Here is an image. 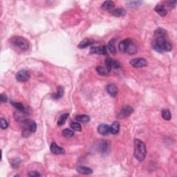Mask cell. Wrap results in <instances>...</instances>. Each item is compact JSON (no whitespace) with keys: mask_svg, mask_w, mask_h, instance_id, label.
Masks as SVG:
<instances>
[{"mask_svg":"<svg viewBox=\"0 0 177 177\" xmlns=\"http://www.w3.org/2000/svg\"><path fill=\"white\" fill-rule=\"evenodd\" d=\"M94 43V41L90 38H84L83 40L80 42L78 47L79 49H85L88 46H91Z\"/></svg>","mask_w":177,"mask_h":177,"instance_id":"14","label":"cell"},{"mask_svg":"<svg viewBox=\"0 0 177 177\" xmlns=\"http://www.w3.org/2000/svg\"><path fill=\"white\" fill-rule=\"evenodd\" d=\"M20 163H21V159L19 158H15L14 159H13V161H12L11 162L12 168L14 169L17 168L19 165H20Z\"/></svg>","mask_w":177,"mask_h":177,"instance_id":"29","label":"cell"},{"mask_svg":"<svg viewBox=\"0 0 177 177\" xmlns=\"http://www.w3.org/2000/svg\"><path fill=\"white\" fill-rule=\"evenodd\" d=\"M176 1H170V2L168 3V6L173 9V8L176 6Z\"/></svg>","mask_w":177,"mask_h":177,"instance_id":"35","label":"cell"},{"mask_svg":"<svg viewBox=\"0 0 177 177\" xmlns=\"http://www.w3.org/2000/svg\"><path fill=\"white\" fill-rule=\"evenodd\" d=\"M11 42L14 46L18 47L21 50L26 51L29 49V41L24 37L21 36H14L11 38Z\"/></svg>","mask_w":177,"mask_h":177,"instance_id":"3","label":"cell"},{"mask_svg":"<svg viewBox=\"0 0 177 177\" xmlns=\"http://www.w3.org/2000/svg\"><path fill=\"white\" fill-rule=\"evenodd\" d=\"M64 87L62 86H58V89H57L56 93H55L52 95V98H54V100L60 99V98H62V96H64Z\"/></svg>","mask_w":177,"mask_h":177,"instance_id":"16","label":"cell"},{"mask_svg":"<svg viewBox=\"0 0 177 177\" xmlns=\"http://www.w3.org/2000/svg\"><path fill=\"white\" fill-rule=\"evenodd\" d=\"M62 135L66 138H71L74 136V132L69 129H64L62 131Z\"/></svg>","mask_w":177,"mask_h":177,"instance_id":"28","label":"cell"},{"mask_svg":"<svg viewBox=\"0 0 177 177\" xmlns=\"http://www.w3.org/2000/svg\"><path fill=\"white\" fill-rule=\"evenodd\" d=\"M96 71H97L98 74L101 75V76H107L109 74V71L107 70V69L106 68V66H98L96 68Z\"/></svg>","mask_w":177,"mask_h":177,"instance_id":"22","label":"cell"},{"mask_svg":"<svg viewBox=\"0 0 177 177\" xmlns=\"http://www.w3.org/2000/svg\"><path fill=\"white\" fill-rule=\"evenodd\" d=\"M161 114H162L163 118L166 121H170L172 118V114H171L170 111L169 109H163Z\"/></svg>","mask_w":177,"mask_h":177,"instance_id":"24","label":"cell"},{"mask_svg":"<svg viewBox=\"0 0 177 177\" xmlns=\"http://www.w3.org/2000/svg\"><path fill=\"white\" fill-rule=\"evenodd\" d=\"M69 117V113H64V114L61 115V116L59 118L58 121V125L62 126L65 123L66 120H67Z\"/></svg>","mask_w":177,"mask_h":177,"instance_id":"26","label":"cell"},{"mask_svg":"<svg viewBox=\"0 0 177 177\" xmlns=\"http://www.w3.org/2000/svg\"><path fill=\"white\" fill-rule=\"evenodd\" d=\"M76 170L78 173L82 174H91L93 173V170L91 168L84 166H78L76 168Z\"/></svg>","mask_w":177,"mask_h":177,"instance_id":"17","label":"cell"},{"mask_svg":"<svg viewBox=\"0 0 177 177\" xmlns=\"http://www.w3.org/2000/svg\"><path fill=\"white\" fill-rule=\"evenodd\" d=\"M120 127H121V125H120L119 122L114 121L110 126V133L113 135L117 134L120 131Z\"/></svg>","mask_w":177,"mask_h":177,"instance_id":"15","label":"cell"},{"mask_svg":"<svg viewBox=\"0 0 177 177\" xmlns=\"http://www.w3.org/2000/svg\"><path fill=\"white\" fill-rule=\"evenodd\" d=\"M142 3V1H130V2H129L127 4V5L129 6V7H134V6H139Z\"/></svg>","mask_w":177,"mask_h":177,"instance_id":"32","label":"cell"},{"mask_svg":"<svg viewBox=\"0 0 177 177\" xmlns=\"http://www.w3.org/2000/svg\"><path fill=\"white\" fill-rule=\"evenodd\" d=\"M8 98L7 96L5 95V94H1V103H6V102H7Z\"/></svg>","mask_w":177,"mask_h":177,"instance_id":"34","label":"cell"},{"mask_svg":"<svg viewBox=\"0 0 177 177\" xmlns=\"http://www.w3.org/2000/svg\"><path fill=\"white\" fill-rule=\"evenodd\" d=\"M111 15H113L115 17H123L124 15H126V11L124 9H122V8H118V9L111 11Z\"/></svg>","mask_w":177,"mask_h":177,"instance_id":"18","label":"cell"},{"mask_svg":"<svg viewBox=\"0 0 177 177\" xmlns=\"http://www.w3.org/2000/svg\"><path fill=\"white\" fill-rule=\"evenodd\" d=\"M107 91L110 96L115 98L118 95V87L115 84H109L107 86Z\"/></svg>","mask_w":177,"mask_h":177,"instance_id":"13","label":"cell"},{"mask_svg":"<svg viewBox=\"0 0 177 177\" xmlns=\"http://www.w3.org/2000/svg\"><path fill=\"white\" fill-rule=\"evenodd\" d=\"M154 11H156L160 16L163 17H166L167 14H168V11H167L166 9L165 8L164 6L161 4H157L156 6H155Z\"/></svg>","mask_w":177,"mask_h":177,"instance_id":"12","label":"cell"},{"mask_svg":"<svg viewBox=\"0 0 177 177\" xmlns=\"http://www.w3.org/2000/svg\"><path fill=\"white\" fill-rule=\"evenodd\" d=\"M167 42L168 40H166V37H156L151 44V46L156 51L162 54L164 52V47Z\"/></svg>","mask_w":177,"mask_h":177,"instance_id":"4","label":"cell"},{"mask_svg":"<svg viewBox=\"0 0 177 177\" xmlns=\"http://www.w3.org/2000/svg\"><path fill=\"white\" fill-rule=\"evenodd\" d=\"M133 112V109L132 107H130V106H125V107H124L123 109H121V112H120V113L118 114V117L121 118H122L128 117Z\"/></svg>","mask_w":177,"mask_h":177,"instance_id":"9","label":"cell"},{"mask_svg":"<svg viewBox=\"0 0 177 177\" xmlns=\"http://www.w3.org/2000/svg\"><path fill=\"white\" fill-rule=\"evenodd\" d=\"M98 131L100 134L107 136L110 133V127L107 124H101L98 127Z\"/></svg>","mask_w":177,"mask_h":177,"instance_id":"11","label":"cell"},{"mask_svg":"<svg viewBox=\"0 0 177 177\" xmlns=\"http://www.w3.org/2000/svg\"><path fill=\"white\" fill-rule=\"evenodd\" d=\"M90 54H99V55H107V48L105 46H92L89 51Z\"/></svg>","mask_w":177,"mask_h":177,"instance_id":"8","label":"cell"},{"mask_svg":"<svg viewBox=\"0 0 177 177\" xmlns=\"http://www.w3.org/2000/svg\"><path fill=\"white\" fill-rule=\"evenodd\" d=\"M28 126L31 132L32 133L35 132V131H36L37 129V124L35 121H29Z\"/></svg>","mask_w":177,"mask_h":177,"instance_id":"30","label":"cell"},{"mask_svg":"<svg viewBox=\"0 0 177 177\" xmlns=\"http://www.w3.org/2000/svg\"><path fill=\"white\" fill-rule=\"evenodd\" d=\"M70 127L73 130L76 131H82V127L80 125L79 123L77 122H71L70 124Z\"/></svg>","mask_w":177,"mask_h":177,"instance_id":"25","label":"cell"},{"mask_svg":"<svg viewBox=\"0 0 177 177\" xmlns=\"http://www.w3.org/2000/svg\"><path fill=\"white\" fill-rule=\"evenodd\" d=\"M105 66L107 69V70L109 71V72H110L112 69L119 68L120 64L117 60L110 58H107L105 60Z\"/></svg>","mask_w":177,"mask_h":177,"instance_id":"7","label":"cell"},{"mask_svg":"<svg viewBox=\"0 0 177 177\" xmlns=\"http://www.w3.org/2000/svg\"><path fill=\"white\" fill-rule=\"evenodd\" d=\"M130 64L135 68L145 67L147 65V61L143 58H136L131 60Z\"/></svg>","mask_w":177,"mask_h":177,"instance_id":"5","label":"cell"},{"mask_svg":"<svg viewBox=\"0 0 177 177\" xmlns=\"http://www.w3.org/2000/svg\"><path fill=\"white\" fill-rule=\"evenodd\" d=\"M31 78V75L28 71L21 70L17 72L16 75V80L21 82H27Z\"/></svg>","mask_w":177,"mask_h":177,"instance_id":"6","label":"cell"},{"mask_svg":"<svg viewBox=\"0 0 177 177\" xmlns=\"http://www.w3.org/2000/svg\"><path fill=\"white\" fill-rule=\"evenodd\" d=\"M11 105H13V107H15L17 110H19V111H25L26 109H25L24 107L22 104L20 103H16V102H11Z\"/></svg>","mask_w":177,"mask_h":177,"instance_id":"27","label":"cell"},{"mask_svg":"<svg viewBox=\"0 0 177 177\" xmlns=\"http://www.w3.org/2000/svg\"><path fill=\"white\" fill-rule=\"evenodd\" d=\"M147 156L146 145L142 141L135 139L134 141V156L138 161H143Z\"/></svg>","mask_w":177,"mask_h":177,"instance_id":"2","label":"cell"},{"mask_svg":"<svg viewBox=\"0 0 177 177\" xmlns=\"http://www.w3.org/2000/svg\"><path fill=\"white\" fill-rule=\"evenodd\" d=\"M120 51L123 54L133 55L137 51V46L130 38L125 39L118 45Z\"/></svg>","mask_w":177,"mask_h":177,"instance_id":"1","label":"cell"},{"mask_svg":"<svg viewBox=\"0 0 177 177\" xmlns=\"http://www.w3.org/2000/svg\"><path fill=\"white\" fill-rule=\"evenodd\" d=\"M115 6V4L113 1H106L102 4V9L104 11H108L113 9Z\"/></svg>","mask_w":177,"mask_h":177,"instance_id":"19","label":"cell"},{"mask_svg":"<svg viewBox=\"0 0 177 177\" xmlns=\"http://www.w3.org/2000/svg\"><path fill=\"white\" fill-rule=\"evenodd\" d=\"M0 127H1V128L2 129H7L8 127H9L8 122L4 118H2L0 119Z\"/></svg>","mask_w":177,"mask_h":177,"instance_id":"31","label":"cell"},{"mask_svg":"<svg viewBox=\"0 0 177 177\" xmlns=\"http://www.w3.org/2000/svg\"><path fill=\"white\" fill-rule=\"evenodd\" d=\"M28 176H31V177H35V176H40L41 174L39 172H37V171H30V172H29Z\"/></svg>","mask_w":177,"mask_h":177,"instance_id":"33","label":"cell"},{"mask_svg":"<svg viewBox=\"0 0 177 177\" xmlns=\"http://www.w3.org/2000/svg\"><path fill=\"white\" fill-rule=\"evenodd\" d=\"M50 150L53 154L59 155V154H64L65 153L64 148L59 147L56 143H52L50 146Z\"/></svg>","mask_w":177,"mask_h":177,"instance_id":"10","label":"cell"},{"mask_svg":"<svg viewBox=\"0 0 177 177\" xmlns=\"http://www.w3.org/2000/svg\"><path fill=\"white\" fill-rule=\"evenodd\" d=\"M115 42H116L115 39L114 38L111 39V40L109 42V43H108V46H107V48L109 49L110 53L113 55H115L116 54V47H115Z\"/></svg>","mask_w":177,"mask_h":177,"instance_id":"20","label":"cell"},{"mask_svg":"<svg viewBox=\"0 0 177 177\" xmlns=\"http://www.w3.org/2000/svg\"><path fill=\"white\" fill-rule=\"evenodd\" d=\"M76 120L80 123H88L90 121V118L87 115H78L76 116Z\"/></svg>","mask_w":177,"mask_h":177,"instance_id":"21","label":"cell"},{"mask_svg":"<svg viewBox=\"0 0 177 177\" xmlns=\"http://www.w3.org/2000/svg\"><path fill=\"white\" fill-rule=\"evenodd\" d=\"M155 37H166V31L162 28H159L154 32Z\"/></svg>","mask_w":177,"mask_h":177,"instance_id":"23","label":"cell"}]
</instances>
